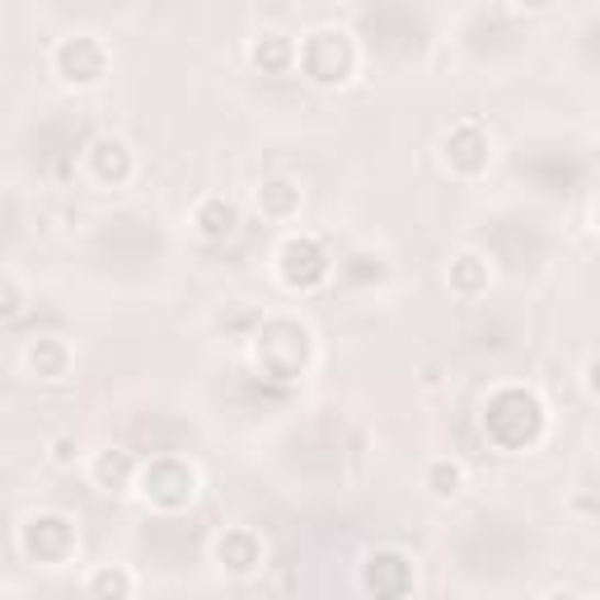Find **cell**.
I'll return each mask as SVG.
<instances>
[{"instance_id":"6da1fadb","label":"cell","mask_w":600,"mask_h":600,"mask_svg":"<svg viewBox=\"0 0 600 600\" xmlns=\"http://www.w3.org/2000/svg\"><path fill=\"white\" fill-rule=\"evenodd\" d=\"M484 432L507 451H521L544 432V403L531 390H498L484 409Z\"/></svg>"},{"instance_id":"7a4b0ae2","label":"cell","mask_w":600,"mask_h":600,"mask_svg":"<svg viewBox=\"0 0 600 600\" xmlns=\"http://www.w3.org/2000/svg\"><path fill=\"white\" fill-rule=\"evenodd\" d=\"M136 484H141V498L151 507H165V511H179L198 498V474L184 460H155Z\"/></svg>"},{"instance_id":"3957f363","label":"cell","mask_w":600,"mask_h":600,"mask_svg":"<svg viewBox=\"0 0 600 600\" xmlns=\"http://www.w3.org/2000/svg\"><path fill=\"white\" fill-rule=\"evenodd\" d=\"M277 273L291 291H310L329 277V258L310 235H287V244L277 249Z\"/></svg>"},{"instance_id":"277c9868","label":"cell","mask_w":600,"mask_h":600,"mask_svg":"<svg viewBox=\"0 0 600 600\" xmlns=\"http://www.w3.org/2000/svg\"><path fill=\"white\" fill-rule=\"evenodd\" d=\"M413 587V568L403 554H370L366 558V591L376 600H403Z\"/></svg>"},{"instance_id":"5b68a950","label":"cell","mask_w":600,"mask_h":600,"mask_svg":"<svg viewBox=\"0 0 600 600\" xmlns=\"http://www.w3.org/2000/svg\"><path fill=\"white\" fill-rule=\"evenodd\" d=\"M24 544L38 558H66L70 554V544H76V535H70V521L66 516H33L29 521V531H24Z\"/></svg>"},{"instance_id":"8992f818","label":"cell","mask_w":600,"mask_h":600,"mask_svg":"<svg viewBox=\"0 0 600 600\" xmlns=\"http://www.w3.org/2000/svg\"><path fill=\"white\" fill-rule=\"evenodd\" d=\"M446 160L460 174H479L488 165V136L479 127H455L446 136Z\"/></svg>"},{"instance_id":"52a82bcc","label":"cell","mask_w":600,"mask_h":600,"mask_svg":"<svg viewBox=\"0 0 600 600\" xmlns=\"http://www.w3.org/2000/svg\"><path fill=\"white\" fill-rule=\"evenodd\" d=\"M57 62L66 70V80H80V85H90L103 76V47L90 43V38H76V43H66L57 52Z\"/></svg>"},{"instance_id":"ba28073f","label":"cell","mask_w":600,"mask_h":600,"mask_svg":"<svg viewBox=\"0 0 600 600\" xmlns=\"http://www.w3.org/2000/svg\"><path fill=\"white\" fill-rule=\"evenodd\" d=\"M235 225H240V211L235 202H225V198H207L198 207V231L207 240H231L235 235Z\"/></svg>"},{"instance_id":"9c48e42d","label":"cell","mask_w":600,"mask_h":600,"mask_svg":"<svg viewBox=\"0 0 600 600\" xmlns=\"http://www.w3.org/2000/svg\"><path fill=\"white\" fill-rule=\"evenodd\" d=\"M216 554H221V563H231L235 573H249L254 563H258V540L249 531H235V535H225L216 544Z\"/></svg>"},{"instance_id":"30bf717a","label":"cell","mask_w":600,"mask_h":600,"mask_svg":"<svg viewBox=\"0 0 600 600\" xmlns=\"http://www.w3.org/2000/svg\"><path fill=\"white\" fill-rule=\"evenodd\" d=\"M132 474H136V465H132L127 451H103L99 460H95V479H99L103 488H127Z\"/></svg>"},{"instance_id":"8fae6325","label":"cell","mask_w":600,"mask_h":600,"mask_svg":"<svg viewBox=\"0 0 600 600\" xmlns=\"http://www.w3.org/2000/svg\"><path fill=\"white\" fill-rule=\"evenodd\" d=\"M95 165L103 169V179L113 174V184H122L127 179V169H132L127 146H122V141H95Z\"/></svg>"},{"instance_id":"7c38bea8","label":"cell","mask_w":600,"mask_h":600,"mask_svg":"<svg viewBox=\"0 0 600 600\" xmlns=\"http://www.w3.org/2000/svg\"><path fill=\"white\" fill-rule=\"evenodd\" d=\"M258 207L268 211V216H287V211H296V207H300V192H296L287 179H273V184H263V192H258Z\"/></svg>"},{"instance_id":"4fadbf2b","label":"cell","mask_w":600,"mask_h":600,"mask_svg":"<svg viewBox=\"0 0 600 600\" xmlns=\"http://www.w3.org/2000/svg\"><path fill=\"white\" fill-rule=\"evenodd\" d=\"M90 596L95 600H127L132 596V577L122 573V568H99L90 577Z\"/></svg>"},{"instance_id":"5bb4252c","label":"cell","mask_w":600,"mask_h":600,"mask_svg":"<svg viewBox=\"0 0 600 600\" xmlns=\"http://www.w3.org/2000/svg\"><path fill=\"white\" fill-rule=\"evenodd\" d=\"M432 492H436V498H451V492H460V484H465V469L460 465H455V460H436L432 465Z\"/></svg>"},{"instance_id":"9a60e30c","label":"cell","mask_w":600,"mask_h":600,"mask_svg":"<svg viewBox=\"0 0 600 600\" xmlns=\"http://www.w3.org/2000/svg\"><path fill=\"white\" fill-rule=\"evenodd\" d=\"M479 254H465V258H455L451 263V281H455V287H460V291H474V287H479Z\"/></svg>"},{"instance_id":"2e32d148","label":"cell","mask_w":600,"mask_h":600,"mask_svg":"<svg viewBox=\"0 0 600 600\" xmlns=\"http://www.w3.org/2000/svg\"><path fill=\"white\" fill-rule=\"evenodd\" d=\"M254 62H258V66H263V62H268V66H281V62H287V43H281L277 33H268V47L258 43V47H254Z\"/></svg>"},{"instance_id":"e0dca14e","label":"cell","mask_w":600,"mask_h":600,"mask_svg":"<svg viewBox=\"0 0 600 600\" xmlns=\"http://www.w3.org/2000/svg\"><path fill=\"white\" fill-rule=\"evenodd\" d=\"M587 385H591V395H600V357H591L587 366Z\"/></svg>"},{"instance_id":"ac0fdd59","label":"cell","mask_w":600,"mask_h":600,"mask_svg":"<svg viewBox=\"0 0 600 600\" xmlns=\"http://www.w3.org/2000/svg\"><path fill=\"white\" fill-rule=\"evenodd\" d=\"M596 231H600V202H596Z\"/></svg>"}]
</instances>
